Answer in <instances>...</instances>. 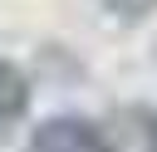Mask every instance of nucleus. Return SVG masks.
Listing matches in <instances>:
<instances>
[{"label":"nucleus","instance_id":"obj_3","mask_svg":"<svg viewBox=\"0 0 157 152\" xmlns=\"http://www.w3.org/2000/svg\"><path fill=\"white\" fill-rule=\"evenodd\" d=\"M25 113H29V78L20 64L0 59V142L25 123Z\"/></svg>","mask_w":157,"mask_h":152},{"label":"nucleus","instance_id":"obj_2","mask_svg":"<svg viewBox=\"0 0 157 152\" xmlns=\"http://www.w3.org/2000/svg\"><path fill=\"white\" fill-rule=\"evenodd\" d=\"M29 152H108V147H103V127L98 123L74 118V113H54V118H44L34 127Z\"/></svg>","mask_w":157,"mask_h":152},{"label":"nucleus","instance_id":"obj_4","mask_svg":"<svg viewBox=\"0 0 157 152\" xmlns=\"http://www.w3.org/2000/svg\"><path fill=\"white\" fill-rule=\"evenodd\" d=\"M103 10H113L118 20H147L157 10V0H103Z\"/></svg>","mask_w":157,"mask_h":152},{"label":"nucleus","instance_id":"obj_1","mask_svg":"<svg viewBox=\"0 0 157 152\" xmlns=\"http://www.w3.org/2000/svg\"><path fill=\"white\" fill-rule=\"evenodd\" d=\"M103 147L108 152H157V108L147 103H123L103 123Z\"/></svg>","mask_w":157,"mask_h":152}]
</instances>
